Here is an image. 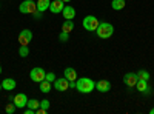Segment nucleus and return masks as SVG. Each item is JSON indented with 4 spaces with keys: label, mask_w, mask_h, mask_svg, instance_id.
<instances>
[{
    "label": "nucleus",
    "mask_w": 154,
    "mask_h": 114,
    "mask_svg": "<svg viewBox=\"0 0 154 114\" xmlns=\"http://www.w3.org/2000/svg\"><path fill=\"white\" fill-rule=\"evenodd\" d=\"M96 88V82L88 77H80L77 80V91L82 94H89Z\"/></svg>",
    "instance_id": "obj_1"
},
{
    "label": "nucleus",
    "mask_w": 154,
    "mask_h": 114,
    "mask_svg": "<svg viewBox=\"0 0 154 114\" xmlns=\"http://www.w3.org/2000/svg\"><path fill=\"white\" fill-rule=\"evenodd\" d=\"M96 34H97V37H100V39H109V37L114 34V26L108 22H102V23H99V26L96 29Z\"/></svg>",
    "instance_id": "obj_2"
},
{
    "label": "nucleus",
    "mask_w": 154,
    "mask_h": 114,
    "mask_svg": "<svg viewBox=\"0 0 154 114\" xmlns=\"http://www.w3.org/2000/svg\"><path fill=\"white\" fill-rule=\"evenodd\" d=\"M99 19L97 17H94V16H86L85 19H83V22H82V25H83V28L86 29V31H89V32H96V29H97V26H99Z\"/></svg>",
    "instance_id": "obj_3"
},
{
    "label": "nucleus",
    "mask_w": 154,
    "mask_h": 114,
    "mask_svg": "<svg viewBox=\"0 0 154 114\" xmlns=\"http://www.w3.org/2000/svg\"><path fill=\"white\" fill-rule=\"evenodd\" d=\"M19 9H20L22 14H34L37 11V5H35L34 0H23L19 6Z\"/></svg>",
    "instance_id": "obj_4"
},
{
    "label": "nucleus",
    "mask_w": 154,
    "mask_h": 114,
    "mask_svg": "<svg viewBox=\"0 0 154 114\" xmlns=\"http://www.w3.org/2000/svg\"><path fill=\"white\" fill-rule=\"evenodd\" d=\"M46 77V71L42 68V66H38V68H32L31 72H29V79L35 83H40L42 80H45Z\"/></svg>",
    "instance_id": "obj_5"
},
{
    "label": "nucleus",
    "mask_w": 154,
    "mask_h": 114,
    "mask_svg": "<svg viewBox=\"0 0 154 114\" xmlns=\"http://www.w3.org/2000/svg\"><path fill=\"white\" fill-rule=\"evenodd\" d=\"M31 40H32V32L29 29H22L19 34V43L20 45H29Z\"/></svg>",
    "instance_id": "obj_6"
},
{
    "label": "nucleus",
    "mask_w": 154,
    "mask_h": 114,
    "mask_svg": "<svg viewBox=\"0 0 154 114\" xmlns=\"http://www.w3.org/2000/svg\"><path fill=\"white\" fill-rule=\"evenodd\" d=\"M137 80H139V77H137L136 72H126V74L123 75V83H125L126 86H130V88L136 86Z\"/></svg>",
    "instance_id": "obj_7"
},
{
    "label": "nucleus",
    "mask_w": 154,
    "mask_h": 114,
    "mask_svg": "<svg viewBox=\"0 0 154 114\" xmlns=\"http://www.w3.org/2000/svg\"><path fill=\"white\" fill-rule=\"evenodd\" d=\"M54 88L57 91H66L69 88V80L63 75V79H56L54 80Z\"/></svg>",
    "instance_id": "obj_8"
},
{
    "label": "nucleus",
    "mask_w": 154,
    "mask_h": 114,
    "mask_svg": "<svg viewBox=\"0 0 154 114\" xmlns=\"http://www.w3.org/2000/svg\"><path fill=\"white\" fill-rule=\"evenodd\" d=\"M12 102H14V105L17 108H25V106H26V103H28V97H26V94L20 93L16 97H12Z\"/></svg>",
    "instance_id": "obj_9"
},
{
    "label": "nucleus",
    "mask_w": 154,
    "mask_h": 114,
    "mask_svg": "<svg viewBox=\"0 0 154 114\" xmlns=\"http://www.w3.org/2000/svg\"><path fill=\"white\" fill-rule=\"evenodd\" d=\"M63 8H65V2H62V0H53L49 5V11L53 14H59V12L63 11Z\"/></svg>",
    "instance_id": "obj_10"
},
{
    "label": "nucleus",
    "mask_w": 154,
    "mask_h": 114,
    "mask_svg": "<svg viewBox=\"0 0 154 114\" xmlns=\"http://www.w3.org/2000/svg\"><path fill=\"white\" fill-rule=\"evenodd\" d=\"M136 88L140 91V93H143V94H149V91H151V86L148 85V80H137V83H136Z\"/></svg>",
    "instance_id": "obj_11"
},
{
    "label": "nucleus",
    "mask_w": 154,
    "mask_h": 114,
    "mask_svg": "<svg viewBox=\"0 0 154 114\" xmlns=\"http://www.w3.org/2000/svg\"><path fill=\"white\" fill-rule=\"evenodd\" d=\"M63 17H65V20H72L75 17V9L71 6V5H65V8H63L62 11Z\"/></svg>",
    "instance_id": "obj_12"
},
{
    "label": "nucleus",
    "mask_w": 154,
    "mask_h": 114,
    "mask_svg": "<svg viewBox=\"0 0 154 114\" xmlns=\"http://www.w3.org/2000/svg\"><path fill=\"white\" fill-rule=\"evenodd\" d=\"M96 88L100 93H108L111 90V83H109V80H99V82H96Z\"/></svg>",
    "instance_id": "obj_13"
},
{
    "label": "nucleus",
    "mask_w": 154,
    "mask_h": 114,
    "mask_svg": "<svg viewBox=\"0 0 154 114\" xmlns=\"http://www.w3.org/2000/svg\"><path fill=\"white\" fill-rule=\"evenodd\" d=\"M63 75H65V77H66L69 82L77 80V72H75V69H74V68H71V66L65 68V71H63Z\"/></svg>",
    "instance_id": "obj_14"
},
{
    "label": "nucleus",
    "mask_w": 154,
    "mask_h": 114,
    "mask_svg": "<svg viewBox=\"0 0 154 114\" xmlns=\"http://www.w3.org/2000/svg\"><path fill=\"white\" fill-rule=\"evenodd\" d=\"M35 5H37V11L45 12L46 9H49L51 0H37V2H35Z\"/></svg>",
    "instance_id": "obj_15"
},
{
    "label": "nucleus",
    "mask_w": 154,
    "mask_h": 114,
    "mask_svg": "<svg viewBox=\"0 0 154 114\" xmlns=\"http://www.w3.org/2000/svg\"><path fill=\"white\" fill-rule=\"evenodd\" d=\"M2 88H3V90H6V91H12L16 88V80L14 79H3Z\"/></svg>",
    "instance_id": "obj_16"
},
{
    "label": "nucleus",
    "mask_w": 154,
    "mask_h": 114,
    "mask_svg": "<svg viewBox=\"0 0 154 114\" xmlns=\"http://www.w3.org/2000/svg\"><path fill=\"white\" fill-rule=\"evenodd\" d=\"M125 5H126L125 0H112V2H111V8H112L114 11H120V9H123Z\"/></svg>",
    "instance_id": "obj_17"
},
{
    "label": "nucleus",
    "mask_w": 154,
    "mask_h": 114,
    "mask_svg": "<svg viewBox=\"0 0 154 114\" xmlns=\"http://www.w3.org/2000/svg\"><path fill=\"white\" fill-rule=\"evenodd\" d=\"M74 29V22L72 20H65L62 25V31H65V32H71Z\"/></svg>",
    "instance_id": "obj_18"
},
{
    "label": "nucleus",
    "mask_w": 154,
    "mask_h": 114,
    "mask_svg": "<svg viewBox=\"0 0 154 114\" xmlns=\"http://www.w3.org/2000/svg\"><path fill=\"white\" fill-rule=\"evenodd\" d=\"M40 91L42 93H49L51 91V82H48L46 79L40 82Z\"/></svg>",
    "instance_id": "obj_19"
},
{
    "label": "nucleus",
    "mask_w": 154,
    "mask_h": 114,
    "mask_svg": "<svg viewBox=\"0 0 154 114\" xmlns=\"http://www.w3.org/2000/svg\"><path fill=\"white\" fill-rule=\"evenodd\" d=\"M137 74V77L140 79V80H149L151 79V75H149V72L146 71V69H140L139 72H136Z\"/></svg>",
    "instance_id": "obj_20"
},
{
    "label": "nucleus",
    "mask_w": 154,
    "mask_h": 114,
    "mask_svg": "<svg viewBox=\"0 0 154 114\" xmlns=\"http://www.w3.org/2000/svg\"><path fill=\"white\" fill-rule=\"evenodd\" d=\"M28 54H29L28 45H20V48H19V56H20V57H28Z\"/></svg>",
    "instance_id": "obj_21"
},
{
    "label": "nucleus",
    "mask_w": 154,
    "mask_h": 114,
    "mask_svg": "<svg viewBox=\"0 0 154 114\" xmlns=\"http://www.w3.org/2000/svg\"><path fill=\"white\" fill-rule=\"evenodd\" d=\"M26 106H28V108H31V109H37L38 106H40V102H38L37 99H28Z\"/></svg>",
    "instance_id": "obj_22"
},
{
    "label": "nucleus",
    "mask_w": 154,
    "mask_h": 114,
    "mask_svg": "<svg viewBox=\"0 0 154 114\" xmlns=\"http://www.w3.org/2000/svg\"><path fill=\"white\" fill-rule=\"evenodd\" d=\"M59 40H60L62 43L68 42V40H69V32H65V31H62V32L59 34Z\"/></svg>",
    "instance_id": "obj_23"
},
{
    "label": "nucleus",
    "mask_w": 154,
    "mask_h": 114,
    "mask_svg": "<svg viewBox=\"0 0 154 114\" xmlns=\"http://www.w3.org/2000/svg\"><path fill=\"white\" fill-rule=\"evenodd\" d=\"M16 109H17V106H16L14 103H8V105H6V108H5V111H6L8 114H14V112H16Z\"/></svg>",
    "instance_id": "obj_24"
},
{
    "label": "nucleus",
    "mask_w": 154,
    "mask_h": 114,
    "mask_svg": "<svg viewBox=\"0 0 154 114\" xmlns=\"http://www.w3.org/2000/svg\"><path fill=\"white\" fill-rule=\"evenodd\" d=\"M45 79H46L48 82H51V83H54V80H56L57 77H56L54 72H46V77H45Z\"/></svg>",
    "instance_id": "obj_25"
},
{
    "label": "nucleus",
    "mask_w": 154,
    "mask_h": 114,
    "mask_svg": "<svg viewBox=\"0 0 154 114\" xmlns=\"http://www.w3.org/2000/svg\"><path fill=\"white\" fill-rule=\"evenodd\" d=\"M40 108H43V109H49V100L48 99H43V100H40Z\"/></svg>",
    "instance_id": "obj_26"
},
{
    "label": "nucleus",
    "mask_w": 154,
    "mask_h": 114,
    "mask_svg": "<svg viewBox=\"0 0 154 114\" xmlns=\"http://www.w3.org/2000/svg\"><path fill=\"white\" fill-rule=\"evenodd\" d=\"M42 14H43V12H40V11H35L32 16H34V19H37V20H38V19H42Z\"/></svg>",
    "instance_id": "obj_27"
},
{
    "label": "nucleus",
    "mask_w": 154,
    "mask_h": 114,
    "mask_svg": "<svg viewBox=\"0 0 154 114\" xmlns=\"http://www.w3.org/2000/svg\"><path fill=\"white\" fill-rule=\"evenodd\" d=\"M149 114H154V108H151V109H149Z\"/></svg>",
    "instance_id": "obj_28"
},
{
    "label": "nucleus",
    "mask_w": 154,
    "mask_h": 114,
    "mask_svg": "<svg viewBox=\"0 0 154 114\" xmlns=\"http://www.w3.org/2000/svg\"><path fill=\"white\" fill-rule=\"evenodd\" d=\"M62 2H65V3H68V2H71V0H62Z\"/></svg>",
    "instance_id": "obj_29"
},
{
    "label": "nucleus",
    "mask_w": 154,
    "mask_h": 114,
    "mask_svg": "<svg viewBox=\"0 0 154 114\" xmlns=\"http://www.w3.org/2000/svg\"><path fill=\"white\" fill-rule=\"evenodd\" d=\"M0 74H2V65H0Z\"/></svg>",
    "instance_id": "obj_30"
},
{
    "label": "nucleus",
    "mask_w": 154,
    "mask_h": 114,
    "mask_svg": "<svg viewBox=\"0 0 154 114\" xmlns=\"http://www.w3.org/2000/svg\"><path fill=\"white\" fill-rule=\"evenodd\" d=\"M0 90H2V82H0Z\"/></svg>",
    "instance_id": "obj_31"
}]
</instances>
